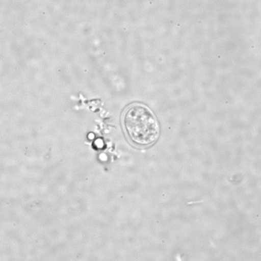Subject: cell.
Returning a JSON list of instances; mask_svg holds the SVG:
<instances>
[{
	"label": "cell",
	"instance_id": "6da1fadb",
	"mask_svg": "<svg viewBox=\"0 0 261 261\" xmlns=\"http://www.w3.org/2000/svg\"><path fill=\"white\" fill-rule=\"evenodd\" d=\"M122 124L128 139L137 146H150L159 138V123L146 106L134 104L128 107L123 113Z\"/></svg>",
	"mask_w": 261,
	"mask_h": 261
}]
</instances>
